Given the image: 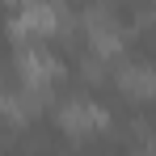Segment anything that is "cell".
Here are the masks:
<instances>
[{"label": "cell", "mask_w": 156, "mask_h": 156, "mask_svg": "<svg viewBox=\"0 0 156 156\" xmlns=\"http://www.w3.org/2000/svg\"><path fill=\"white\" fill-rule=\"evenodd\" d=\"M80 26H84V34H89V51L101 55V59L118 55L122 38H127V30L118 26V17H114L110 4H89V9L80 13Z\"/></svg>", "instance_id": "1"}, {"label": "cell", "mask_w": 156, "mask_h": 156, "mask_svg": "<svg viewBox=\"0 0 156 156\" xmlns=\"http://www.w3.org/2000/svg\"><path fill=\"white\" fill-rule=\"evenodd\" d=\"M110 122V114H105V105L89 101V97H68V101L59 105V127L72 131V135H89V131H97Z\"/></svg>", "instance_id": "2"}, {"label": "cell", "mask_w": 156, "mask_h": 156, "mask_svg": "<svg viewBox=\"0 0 156 156\" xmlns=\"http://www.w3.org/2000/svg\"><path fill=\"white\" fill-rule=\"evenodd\" d=\"M118 89L131 93L135 101L156 97V68L152 63H122V68H118Z\"/></svg>", "instance_id": "3"}, {"label": "cell", "mask_w": 156, "mask_h": 156, "mask_svg": "<svg viewBox=\"0 0 156 156\" xmlns=\"http://www.w3.org/2000/svg\"><path fill=\"white\" fill-rule=\"evenodd\" d=\"M105 63H110V59H101V55L89 51L84 59H80V76H84V80H101L105 76Z\"/></svg>", "instance_id": "4"}]
</instances>
